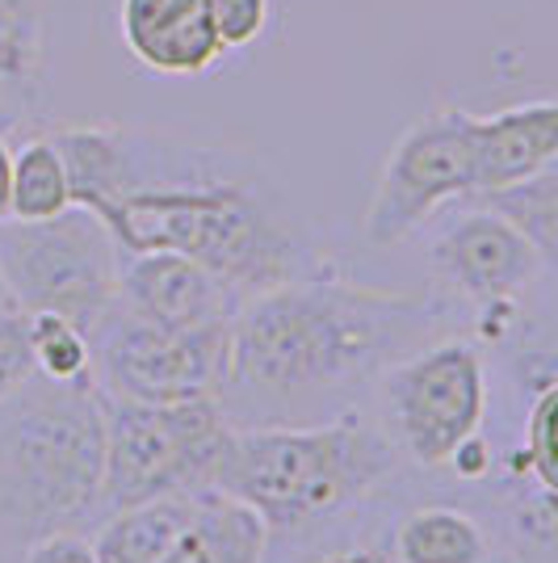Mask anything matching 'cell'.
<instances>
[{"mask_svg": "<svg viewBox=\"0 0 558 563\" xmlns=\"http://www.w3.org/2000/svg\"><path fill=\"white\" fill-rule=\"evenodd\" d=\"M51 140L71 202L105 223L118 257L181 253L239 299L327 265L290 194L244 147L118 122L55 126Z\"/></svg>", "mask_w": 558, "mask_h": 563, "instance_id": "6da1fadb", "label": "cell"}, {"mask_svg": "<svg viewBox=\"0 0 558 563\" xmlns=\"http://www.w3.org/2000/svg\"><path fill=\"white\" fill-rule=\"evenodd\" d=\"M445 329L442 295L373 290L324 265L239 303L214 399L235 429L332 421L366 408L373 383Z\"/></svg>", "mask_w": 558, "mask_h": 563, "instance_id": "7a4b0ae2", "label": "cell"}, {"mask_svg": "<svg viewBox=\"0 0 558 563\" xmlns=\"http://www.w3.org/2000/svg\"><path fill=\"white\" fill-rule=\"evenodd\" d=\"M403 454L370 408L315 424H244L232 429L214 493L248 505L269 547L299 542L391 493Z\"/></svg>", "mask_w": 558, "mask_h": 563, "instance_id": "3957f363", "label": "cell"}, {"mask_svg": "<svg viewBox=\"0 0 558 563\" xmlns=\"http://www.w3.org/2000/svg\"><path fill=\"white\" fill-rule=\"evenodd\" d=\"M105 429L93 383L34 375L0 404V530L13 542L101 521Z\"/></svg>", "mask_w": 558, "mask_h": 563, "instance_id": "277c9868", "label": "cell"}, {"mask_svg": "<svg viewBox=\"0 0 558 563\" xmlns=\"http://www.w3.org/2000/svg\"><path fill=\"white\" fill-rule=\"evenodd\" d=\"M105 429V475H101V517L131 509L156 496H193L214 488V471L235 424L223 417L219 399H140L101 396Z\"/></svg>", "mask_w": 558, "mask_h": 563, "instance_id": "5b68a950", "label": "cell"}, {"mask_svg": "<svg viewBox=\"0 0 558 563\" xmlns=\"http://www.w3.org/2000/svg\"><path fill=\"white\" fill-rule=\"evenodd\" d=\"M378 424L408 467L437 471L488 417V362L475 336L445 332L373 383Z\"/></svg>", "mask_w": 558, "mask_h": 563, "instance_id": "8992f818", "label": "cell"}, {"mask_svg": "<svg viewBox=\"0 0 558 563\" xmlns=\"http://www.w3.org/2000/svg\"><path fill=\"white\" fill-rule=\"evenodd\" d=\"M118 244L89 207L51 219H0V274L22 311H51L89 332L118 299Z\"/></svg>", "mask_w": 558, "mask_h": 563, "instance_id": "52a82bcc", "label": "cell"}, {"mask_svg": "<svg viewBox=\"0 0 558 563\" xmlns=\"http://www.w3.org/2000/svg\"><path fill=\"white\" fill-rule=\"evenodd\" d=\"M227 329H160L114 299L89 329L93 387L140 404L214 396L227 371Z\"/></svg>", "mask_w": 558, "mask_h": 563, "instance_id": "ba28073f", "label": "cell"}, {"mask_svg": "<svg viewBox=\"0 0 558 563\" xmlns=\"http://www.w3.org/2000/svg\"><path fill=\"white\" fill-rule=\"evenodd\" d=\"M470 118L475 114L458 106H433L399 135L382 161L378 186L361 219V235L370 249H395L442 207L466 202L475 194Z\"/></svg>", "mask_w": 558, "mask_h": 563, "instance_id": "9c48e42d", "label": "cell"}, {"mask_svg": "<svg viewBox=\"0 0 558 563\" xmlns=\"http://www.w3.org/2000/svg\"><path fill=\"white\" fill-rule=\"evenodd\" d=\"M433 278L449 299L470 311L521 303V295L550 274L525 235L488 207H470L454 214L428 244Z\"/></svg>", "mask_w": 558, "mask_h": 563, "instance_id": "30bf717a", "label": "cell"}, {"mask_svg": "<svg viewBox=\"0 0 558 563\" xmlns=\"http://www.w3.org/2000/svg\"><path fill=\"white\" fill-rule=\"evenodd\" d=\"M118 303L160 329H223L244 299L198 261L152 249L118 261Z\"/></svg>", "mask_w": 558, "mask_h": 563, "instance_id": "8fae6325", "label": "cell"}, {"mask_svg": "<svg viewBox=\"0 0 558 563\" xmlns=\"http://www.w3.org/2000/svg\"><path fill=\"white\" fill-rule=\"evenodd\" d=\"M122 43L156 76H202L223 55L210 25V0H122Z\"/></svg>", "mask_w": 558, "mask_h": 563, "instance_id": "7c38bea8", "label": "cell"}, {"mask_svg": "<svg viewBox=\"0 0 558 563\" xmlns=\"http://www.w3.org/2000/svg\"><path fill=\"white\" fill-rule=\"evenodd\" d=\"M470 152H475V194L504 189L558 165V106L542 97L495 114H475Z\"/></svg>", "mask_w": 558, "mask_h": 563, "instance_id": "4fadbf2b", "label": "cell"}, {"mask_svg": "<svg viewBox=\"0 0 558 563\" xmlns=\"http://www.w3.org/2000/svg\"><path fill=\"white\" fill-rule=\"evenodd\" d=\"M265 521L223 493H198L186 526L168 542L160 563H265Z\"/></svg>", "mask_w": 558, "mask_h": 563, "instance_id": "5bb4252c", "label": "cell"}, {"mask_svg": "<svg viewBox=\"0 0 558 563\" xmlns=\"http://www.w3.org/2000/svg\"><path fill=\"white\" fill-rule=\"evenodd\" d=\"M395 563H491L488 526L458 505H420L399 517L391 534Z\"/></svg>", "mask_w": 558, "mask_h": 563, "instance_id": "9a60e30c", "label": "cell"}, {"mask_svg": "<svg viewBox=\"0 0 558 563\" xmlns=\"http://www.w3.org/2000/svg\"><path fill=\"white\" fill-rule=\"evenodd\" d=\"M193 496H156V500L105 514L89 539L97 563H160L168 542L186 526Z\"/></svg>", "mask_w": 558, "mask_h": 563, "instance_id": "2e32d148", "label": "cell"}, {"mask_svg": "<svg viewBox=\"0 0 558 563\" xmlns=\"http://www.w3.org/2000/svg\"><path fill=\"white\" fill-rule=\"evenodd\" d=\"M475 202L495 211L500 219H509L512 228L537 249V257L555 269L558 265V165L542 168V173L525 177V181H512V186H504V189L475 194Z\"/></svg>", "mask_w": 558, "mask_h": 563, "instance_id": "e0dca14e", "label": "cell"}, {"mask_svg": "<svg viewBox=\"0 0 558 563\" xmlns=\"http://www.w3.org/2000/svg\"><path fill=\"white\" fill-rule=\"evenodd\" d=\"M71 207L68 165L55 140L30 135L13 152V186H9V219H51Z\"/></svg>", "mask_w": 558, "mask_h": 563, "instance_id": "ac0fdd59", "label": "cell"}, {"mask_svg": "<svg viewBox=\"0 0 558 563\" xmlns=\"http://www.w3.org/2000/svg\"><path fill=\"white\" fill-rule=\"evenodd\" d=\"M30 320V353L34 371L51 383H93L89 332L51 311H25Z\"/></svg>", "mask_w": 558, "mask_h": 563, "instance_id": "d6986e66", "label": "cell"}, {"mask_svg": "<svg viewBox=\"0 0 558 563\" xmlns=\"http://www.w3.org/2000/svg\"><path fill=\"white\" fill-rule=\"evenodd\" d=\"M555 412H558V383L542 387L525 408V442L504 459L509 479H537L542 488H558V459H555Z\"/></svg>", "mask_w": 558, "mask_h": 563, "instance_id": "ffe728a7", "label": "cell"}, {"mask_svg": "<svg viewBox=\"0 0 558 563\" xmlns=\"http://www.w3.org/2000/svg\"><path fill=\"white\" fill-rule=\"evenodd\" d=\"M34 371V353H30V320L22 307H4L0 311V404L18 396Z\"/></svg>", "mask_w": 558, "mask_h": 563, "instance_id": "44dd1931", "label": "cell"}, {"mask_svg": "<svg viewBox=\"0 0 558 563\" xmlns=\"http://www.w3.org/2000/svg\"><path fill=\"white\" fill-rule=\"evenodd\" d=\"M210 25L223 51L253 47L269 25V0H210Z\"/></svg>", "mask_w": 558, "mask_h": 563, "instance_id": "7402d4cb", "label": "cell"}, {"mask_svg": "<svg viewBox=\"0 0 558 563\" xmlns=\"http://www.w3.org/2000/svg\"><path fill=\"white\" fill-rule=\"evenodd\" d=\"M22 563H97V555L80 530H59L22 542Z\"/></svg>", "mask_w": 558, "mask_h": 563, "instance_id": "603a6c76", "label": "cell"}, {"mask_svg": "<svg viewBox=\"0 0 558 563\" xmlns=\"http://www.w3.org/2000/svg\"><path fill=\"white\" fill-rule=\"evenodd\" d=\"M445 467H454V475H458V479H466V484H479V479H488V475H491L495 459H491L488 442L475 433V438H466L462 446L454 450V459H449Z\"/></svg>", "mask_w": 558, "mask_h": 563, "instance_id": "cb8c5ba5", "label": "cell"}, {"mask_svg": "<svg viewBox=\"0 0 558 563\" xmlns=\"http://www.w3.org/2000/svg\"><path fill=\"white\" fill-rule=\"evenodd\" d=\"M9 186H13V147L0 135V219H9Z\"/></svg>", "mask_w": 558, "mask_h": 563, "instance_id": "d4e9b609", "label": "cell"}, {"mask_svg": "<svg viewBox=\"0 0 558 563\" xmlns=\"http://www.w3.org/2000/svg\"><path fill=\"white\" fill-rule=\"evenodd\" d=\"M320 563H391L382 551H370V547H353V551H336V555H327V560H320Z\"/></svg>", "mask_w": 558, "mask_h": 563, "instance_id": "484cf974", "label": "cell"}, {"mask_svg": "<svg viewBox=\"0 0 558 563\" xmlns=\"http://www.w3.org/2000/svg\"><path fill=\"white\" fill-rule=\"evenodd\" d=\"M4 307H18V303H13V295H9V286H4V274H0V311H4Z\"/></svg>", "mask_w": 558, "mask_h": 563, "instance_id": "4316f807", "label": "cell"}]
</instances>
